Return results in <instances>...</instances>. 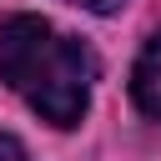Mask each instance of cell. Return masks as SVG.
<instances>
[{
	"instance_id": "6da1fadb",
	"label": "cell",
	"mask_w": 161,
	"mask_h": 161,
	"mask_svg": "<svg viewBox=\"0 0 161 161\" xmlns=\"http://www.w3.org/2000/svg\"><path fill=\"white\" fill-rule=\"evenodd\" d=\"M0 80L50 126H75L91 106L96 55L40 15H10L0 25Z\"/></svg>"
},
{
	"instance_id": "7a4b0ae2",
	"label": "cell",
	"mask_w": 161,
	"mask_h": 161,
	"mask_svg": "<svg viewBox=\"0 0 161 161\" xmlns=\"http://www.w3.org/2000/svg\"><path fill=\"white\" fill-rule=\"evenodd\" d=\"M131 101H136L141 116L161 121V30L146 40V50L131 65Z\"/></svg>"
},
{
	"instance_id": "3957f363",
	"label": "cell",
	"mask_w": 161,
	"mask_h": 161,
	"mask_svg": "<svg viewBox=\"0 0 161 161\" xmlns=\"http://www.w3.org/2000/svg\"><path fill=\"white\" fill-rule=\"evenodd\" d=\"M65 5H80V10H91V15H111V10H121L126 0H65Z\"/></svg>"
},
{
	"instance_id": "277c9868",
	"label": "cell",
	"mask_w": 161,
	"mask_h": 161,
	"mask_svg": "<svg viewBox=\"0 0 161 161\" xmlns=\"http://www.w3.org/2000/svg\"><path fill=\"white\" fill-rule=\"evenodd\" d=\"M0 161H25V146L15 136H5V131H0Z\"/></svg>"
}]
</instances>
